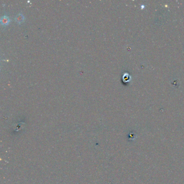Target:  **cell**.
Here are the masks:
<instances>
[{
  "label": "cell",
  "mask_w": 184,
  "mask_h": 184,
  "mask_svg": "<svg viewBox=\"0 0 184 184\" xmlns=\"http://www.w3.org/2000/svg\"><path fill=\"white\" fill-rule=\"evenodd\" d=\"M23 19H24V17L23 16V15L21 14H18L16 17V21L18 22H21L23 21Z\"/></svg>",
  "instance_id": "obj_2"
},
{
  "label": "cell",
  "mask_w": 184,
  "mask_h": 184,
  "mask_svg": "<svg viewBox=\"0 0 184 184\" xmlns=\"http://www.w3.org/2000/svg\"><path fill=\"white\" fill-rule=\"evenodd\" d=\"M1 22L2 24H7L9 22V19L8 17H6V16H3L2 17L1 19Z\"/></svg>",
  "instance_id": "obj_1"
}]
</instances>
